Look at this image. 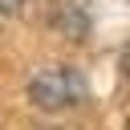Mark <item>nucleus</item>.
I'll list each match as a JSON object with an SVG mask.
<instances>
[{"label": "nucleus", "instance_id": "nucleus-1", "mask_svg": "<svg viewBox=\"0 0 130 130\" xmlns=\"http://www.w3.org/2000/svg\"><path fill=\"white\" fill-rule=\"evenodd\" d=\"M28 102L37 110H49V114L81 106L85 102V77L73 65H49V69L28 77Z\"/></svg>", "mask_w": 130, "mask_h": 130}, {"label": "nucleus", "instance_id": "nucleus-3", "mask_svg": "<svg viewBox=\"0 0 130 130\" xmlns=\"http://www.w3.org/2000/svg\"><path fill=\"white\" fill-rule=\"evenodd\" d=\"M122 73H126V81H130V45L122 49Z\"/></svg>", "mask_w": 130, "mask_h": 130}, {"label": "nucleus", "instance_id": "nucleus-2", "mask_svg": "<svg viewBox=\"0 0 130 130\" xmlns=\"http://www.w3.org/2000/svg\"><path fill=\"white\" fill-rule=\"evenodd\" d=\"M24 4H28V0H0V16H16Z\"/></svg>", "mask_w": 130, "mask_h": 130}]
</instances>
